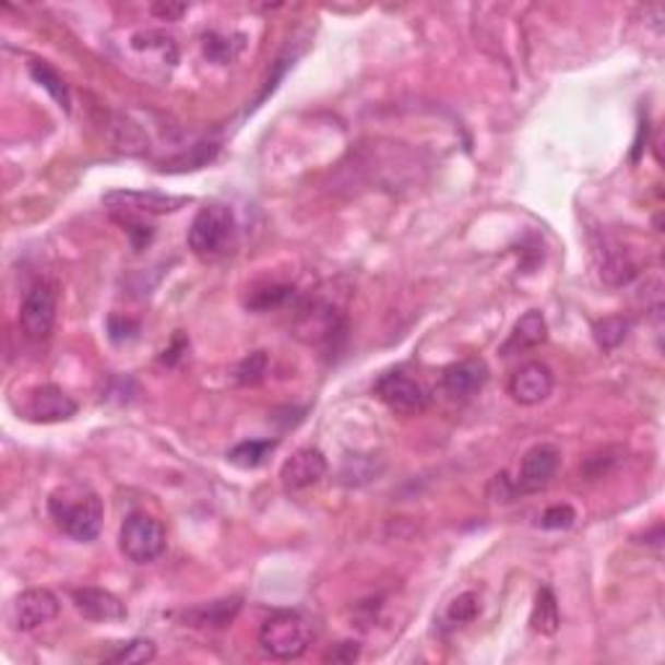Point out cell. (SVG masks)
Segmentation results:
<instances>
[{"instance_id": "1", "label": "cell", "mask_w": 665, "mask_h": 665, "mask_svg": "<svg viewBox=\"0 0 665 665\" xmlns=\"http://www.w3.org/2000/svg\"><path fill=\"white\" fill-rule=\"evenodd\" d=\"M50 515L55 525L71 536L79 544H88L99 536L102 520H105V504H102L99 494L86 489V486L71 484L60 486L47 499Z\"/></svg>"}, {"instance_id": "2", "label": "cell", "mask_w": 665, "mask_h": 665, "mask_svg": "<svg viewBox=\"0 0 665 665\" xmlns=\"http://www.w3.org/2000/svg\"><path fill=\"white\" fill-rule=\"evenodd\" d=\"M237 218L235 211L224 203H209L190 224L188 245L198 258L216 260L235 247Z\"/></svg>"}, {"instance_id": "3", "label": "cell", "mask_w": 665, "mask_h": 665, "mask_svg": "<svg viewBox=\"0 0 665 665\" xmlns=\"http://www.w3.org/2000/svg\"><path fill=\"white\" fill-rule=\"evenodd\" d=\"M312 642V624L299 611H276L260 627V648L276 661H297Z\"/></svg>"}, {"instance_id": "4", "label": "cell", "mask_w": 665, "mask_h": 665, "mask_svg": "<svg viewBox=\"0 0 665 665\" xmlns=\"http://www.w3.org/2000/svg\"><path fill=\"white\" fill-rule=\"evenodd\" d=\"M167 548V531L156 518L135 512L120 527V551L133 565H151Z\"/></svg>"}, {"instance_id": "5", "label": "cell", "mask_w": 665, "mask_h": 665, "mask_svg": "<svg viewBox=\"0 0 665 665\" xmlns=\"http://www.w3.org/2000/svg\"><path fill=\"white\" fill-rule=\"evenodd\" d=\"M102 203L112 211L115 218H149L175 214L190 203V198L164 195L154 190H146V193L143 190H112L102 198Z\"/></svg>"}, {"instance_id": "6", "label": "cell", "mask_w": 665, "mask_h": 665, "mask_svg": "<svg viewBox=\"0 0 665 665\" xmlns=\"http://www.w3.org/2000/svg\"><path fill=\"white\" fill-rule=\"evenodd\" d=\"M55 314H58V289L47 281L34 284L22 301V312L19 322L26 339L45 341L55 328Z\"/></svg>"}, {"instance_id": "7", "label": "cell", "mask_w": 665, "mask_h": 665, "mask_svg": "<svg viewBox=\"0 0 665 665\" xmlns=\"http://www.w3.org/2000/svg\"><path fill=\"white\" fill-rule=\"evenodd\" d=\"M375 395L380 397L393 414L416 416L429 406V395L414 377L403 372H388L375 382Z\"/></svg>"}, {"instance_id": "8", "label": "cell", "mask_w": 665, "mask_h": 665, "mask_svg": "<svg viewBox=\"0 0 665 665\" xmlns=\"http://www.w3.org/2000/svg\"><path fill=\"white\" fill-rule=\"evenodd\" d=\"M60 601L47 587H29L11 603V624L16 632H34L52 619H58Z\"/></svg>"}, {"instance_id": "9", "label": "cell", "mask_w": 665, "mask_h": 665, "mask_svg": "<svg viewBox=\"0 0 665 665\" xmlns=\"http://www.w3.org/2000/svg\"><path fill=\"white\" fill-rule=\"evenodd\" d=\"M341 328H344L341 312L335 310L333 305H328V301H312V299L299 307L297 322H294L297 339H301L310 346L331 344L335 335L341 333Z\"/></svg>"}, {"instance_id": "10", "label": "cell", "mask_w": 665, "mask_h": 665, "mask_svg": "<svg viewBox=\"0 0 665 665\" xmlns=\"http://www.w3.org/2000/svg\"><path fill=\"white\" fill-rule=\"evenodd\" d=\"M561 461V452L557 444L551 442H541L533 444L531 450L523 455V463H520V473H518V491L523 494H536L544 491L548 484H551V478L557 476Z\"/></svg>"}, {"instance_id": "11", "label": "cell", "mask_w": 665, "mask_h": 665, "mask_svg": "<svg viewBox=\"0 0 665 665\" xmlns=\"http://www.w3.org/2000/svg\"><path fill=\"white\" fill-rule=\"evenodd\" d=\"M75 411H79V406H75L73 397L58 385H39L26 393L24 416L29 421H37V424L68 421V419H73Z\"/></svg>"}, {"instance_id": "12", "label": "cell", "mask_w": 665, "mask_h": 665, "mask_svg": "<svg viewBox=\"0 0 665 665\" xmlns=\"http://www.w3.org/2000/svg\"><path fill=\"white\" fill-rule=\"evenodd\" d=\"M328 473V461L318 448H299L281 465V484L286 491H305L320 484Z\"/></svg>"}, {"instance_id": "13", "label": "cell", "mask_w": 665, "mask_h": 665, "mask_svg": "<svg viewBox=\"0 0 665 665\" xmlns=\"http://www.w3.org/2000/svg\"><path fill=\"white\" fill-rule=\"evenodd\" d=\"M486 382H489V367L478 356L455 361L442 372L444 393L455 397V401H471L473 395L482 393Z\"/></svg>"}, {"instance_id": "14", "label": "cell", "mask_w": 665, "mask_h": 665, "mask_svg": "<svg viewBox=\"0 0 665 665\" xmlns=\"http://www.w3.org/2000/svg\"><path fill=\"white\" fill-rule=\"evenodd\" d=\"M554 390V372L544 361H527L510 377V395L520 406H538Z\"/></svg>"}, {"instance_id": "15", "label": "cell", "mask_w": 665, "mask_h": 665, "mask_svg": "<svg viewBox=\"0 0 665 665\" xmlns=\"http://www.w3.org/2000/svg\"><path fill=\"white\" fill-rule=\"evenodd\" d=\"M73 606L84 619L99 624L122 621L128 616L126 603L105 587H79V591H73Z\"/></svg>"}, {"instance_id": "16", "label": "cell", "mask_w": 665, "mask_h": 665, "mask_svg": "<svg viewBox=\"0 0 665 665\" xmlns=\"http://www.w3.org/2000/svg\"><path fill=\"white\" fill-rule=\"evenodd\" d=\"M595 247V260H598L601 278L611 286H627L629 281L637 276L634 260L629 258V252L616 242L611 237H601Z\"/></svg>"}, {"instance_id": "17", "label": "cell", "mask_w": 665, "mask_h": 665, "mask_svg": "<svg viewBox=\"0 0 665 665\" xmlns=\"http://www.w3.org/2000/svg\"><path fill=\"white\" fill-rule=\"evenodd\" d=\"M239 611H242V598H222L188 608L182 614V621L198 629H224L237 619Z\"/></svg>"}, {"instance_id": "18", "label": "cell", "mask_w": 665, "mask_h": 665, "mask_svg": "<svg viewBox=\"0 0 665 665\" xmlns=\"http://www.w3.org/2000/svg\"><path fill=\"white\" fill-rule=\"evenodd\" d=\"M546 339H548L546 318L538 310H531L515 322L510 339H507V344L502 346V354L512 356V354L531 352V348H538L541 344H546Z\"/></svg>"}, {"instance_id": "19", "label": "cell", "mask_w": 665, "mask_h": 665, "mask_svg": "<svg viewBox=\"0 0 665 665\" xmlns=\"http://www.w3.org/2000/svg\"><path fill=\"white\" fill-rule=\"evenodd\" d=\"M531 624L538 634L551 637L559 632V624H561L559 603H557V595H554L551 587H541L538 591L536 603H533Z\"/></svg>"}, {"instance_id": "20", "label": "cell", "mask_w": 665, "mask_h": 665, "mask_svg": "<svg viewBox=\"0 0 665 665\" xmlns=\"http://www.w3.org/2000/svg\"><path fill=\"white\" fill-rule=\"evenodd\" d=\"M29 73H32V79L37 81L39 86L45 88L47 94H50V97L58 102L60 107L66 109H71V92H68V86H66V81H63V75H60L58 71H55L52 66H47V63H43V60H32L29 63Z\"/></svg>"}, {"instance_id": "21", "label": "cell", "mask_w": 665, "mask_h": 665, "mask_svg": "<svg viewBox=\"0 0 665 665\" xmlns=\"http://www.w3.org/2000/svg\"><path fill=\"white\" fill-rule=\"evenodd\" d=\"M273 450H276V442L271 440H247L235 444V448L226 452V458H229V463L237 465V468L250 471L269 461Z\"/></svg>"}, {"instance_id": "22", "label": "cell", "mask_w": 665, "mask_h": 665, "mask_svg": "<svg viewBox=\"0 0 665 665\" xmlns=\"http://www.w3.org/2000/svg\"><path fill=\"white\" fill-rule=\"evenodd\" d=\"M634 322L629 318H624V314H611V318H603L595 322L593 335H595V344H598L603 352H614L616 346H621L624 341H627V335L632 333Z\"/></svg>"}, {"instance_id": "23", "label": "cell", "mask_w": 665, "mask_h": 665, "mask_svg": "<svg viewBox=\"0 0 665 665\" xmlns=\"http://www.w3.org/2000/svg\"><path fill=\"white\" fill-rule=\"evenodd\" d=\"M294 299V286H263V289L252 292L250 299H247V307L256 312H269V310H278V307H284L286 301Z\"/></svg>"}, {"instance_id": "24", "label": "cell", "mask_w": 665, "mask_h": 665, "mask_svg": "<svg viewBox=\"0 0 665 665\" xmlns=\"http://www.w3.org/2000/svg\"><path fill=\"white\" fill-rule=\"evenodd\" d=\"M156 657V644L151 640H130L128 644L115 653L109 661L112 663H126V665H139V663H151Z\"/></svg>"}, {"instance_id": "25", "label": "cell", "mask_w": 665, "mask_h": 665, "mask_svg": "<svg viewBox=\"0 0 665 665\" xmlns=\"http://www.w3.org/2000/svg\"><path fill=\"white\" fill-rule=\"evenodd\" d=\"M482 611V606H478V595L476 593H461L455 601L450 603L448 608V621L452 627H463V624L473 621Z\"/></svg>"}, {"instance_id": "26", "label": "cell", "mask_w": 665, "mask_h": 665, "mask_svg": "<svg viewBox=\"0 0 665 665\" xmlns=\"http://www.w3.org/2000/svg\"><path fill=\"white\" fill-rule=\"evenodd\" d=\"M265 369H269V356L263 352H256L237 367V380L242 382V385H258V382L263 380Z\"/></svg>"}, {"instance_id": "27", "label": "cell", "mask_w": 665, "mask_h": 665, "mask_svg": "<svg viewBox=\"0 0 665 665\" xmlns=\"http://www.w3.org/2000/svg\"><path fill=\"white\" fill-rule=\"evenodd\" d=\"M574 520H578V512H574L572 507H569V504H554L544 512V518H541V525H544L546 531H567V527L574 525Z\"/></svg>"}, {"instance_id": "28", "label": "cell", "mask_w": 665, "mask_h": 665, "mask_svg": "<svg viewBox=\"0 0 665 665\" xmlns=\"http://www.w3.org/2000/svg\"><path fill=\"white\" fill-rule=\"evenodd\" d=\"M118 222L126 226L133 250H143L154 239V229L146 224V218H118Z\"/></svg>"}, {"instance_id": "29", "label": "cell", "mask_w": 665, "mask_h": 665, "mask_svg": "<svg viewBox=\"0 0 665 665\" xmlns=\"http://www.w3.org/2000/svg\"><path fill=\"white\" fill-rule=\"evenodd\" d=\"M185 11H188V5L185 3H154L151 5V13L159 16L162 22H177Z\"/></svg>"}, {"instance_id": "30", "label": "cell", "mask_w": 665, "mask_h": 665, "mask_svg": "<svg viewBox=\"0 0 665 665\" xmlns=\"http://www.w3.org/2000/svg\"><path fill=\"white\" fill-rule=\"evenodd\" d=\"M359 657V642H341L335 644V650L328 655V661L333 663H354Z\"/></svg>"}]
</instances>
